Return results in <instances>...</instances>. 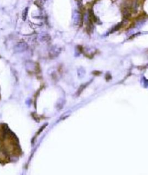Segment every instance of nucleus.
<instances>
[{
	"label": "nucleus",
	"instance_id": "obj_1",
	"mask_svg": "<svg viewBox=\"0 0 148 175\" xmlns=\"http://www.w3.org/2000/svg\"><path fill=\"white\" fill-rule=\"evenodd\" d=\"M28 12H29V8H26L22 13V19L23 21H25L27 19V15H28Z\"/></svg>",
	"mask_w": 148,
	"mask_h": 175
},
{
	"label": "nucleus",
	"instance_id": "obj_2",
	"mask_svg": "<svg viewBox=\"0 0 148 175\" xmlns=\"http://www.w3.org/2000/svg\"><path fill=\"white\" fill-rule=\"evenodd\" d=\"M0 58H1V56H0Z\"/></svg>",
	"mask_w": 148,
	"mask_h": 175
}]
</instances>
